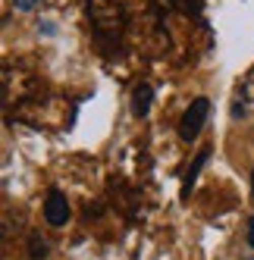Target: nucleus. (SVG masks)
<instances>
[{
	"label": "nucleus",
	"instance_id": "obj_7",
	"mask_svg": "<svg viewBox=\"0 0 254 260\" xmlns=\"http://www.w3.org/2000/svg\"><path fill=\"white\" fill-rule=\"evenodd\" d=\"M41 0H16V10H35Z\"/></svg>",
	"mask_w": 254,
	"mask_h": 260
},
{
	"label": "nucleus",
	"instance_id": "obj_6",
	"mask_svg": "<svg viewBox=\"0 0 254 260\" xmlns=\"http://www.w3.org/2000/svg\"><path fill=\"white\" fill-rule=\"evenodd\" d=\"M173 4H179V7H182L185 13H192V10L198 13V10H201V0H173Z\"/></svg>",
	"mask_w": 254,
	"mask_h": 260
},
{
	"label": "nucleus",
	"instance_id": "obj_3",
	"mask_svg": "<svg viewBox=\"0 0 254 260\" xmlns=\"http://www.w3.org/2000/svg\"><path fill=\"white\" fill-rule=\"evenodd\" d=\"M151 104H154V88H151L148 82H141V85L132 91V116L144 119V116L151 113Z\"/></svg>",
	"mask_w": 254,
	"mask_h": 260
},
{
	"label": "nucleus",
	"instance_id": "obj_2",
	"mask_svg": "<svg viewBox=\"0 0 254 260\" xmlns=\"http://www.w3.org/2000/svg\"><path fill=\"white\" fill-rule=\"evenodd\" d=\"M44 219L50 222L53 229H60V226H66V222H69V201H66L63 191L53 188L47 194V201H44Z\"/></svg>",
	"mask_w": 254,
	"mask_h": 260
},
{
	"label": "nucleus",
	"instance_id": "obj_1",
	"mask_svg": "<svg viewBox=\"0 0 254 260\" xmlns=\"http://www.w3.org/2000/svg\"><path fill=\"white\" fill-rule=\"evenodd\" d=\"M207 116H210V98H195L188 104V110L182 113V119H179V138H182L185 144L198 141V135H201Z\"/></svg>",
	"mask_w": 254,
	"mask_h": 260
},
{
	"label": "nucleus",
	"instance_id": "obj_8",
	"mask_svg": "<svg viewBox=\"0 0 254 260\" xmlns=\"http://www.w3.org/2000/svg\"><path fill=\"white\" fill-rule=\"evenodd\" d=\"M248 245L254 248V216H251V222H248Z\"/></svg>",
	"mask_w": 254,
	"mask_h": 260
},
{
	"label": "nucleus",
	"instance_id": "obj_4",
	"mask_svg": "<svg viewBox=\"0 0 254 260\" xmlns=\"http://www.w3.org/2000/svg\"><path fill=\"white\" fill-rule=\"evenodd\" d=\"M210 160V147H201V154H198V160L188 166V173H185V179H182V198H188V188L195 185V179H198V173H201V166Z\"/></svg>",
	"mask_w": 254,
	"mask_h": 260
},
{
	"label": "nucleus",
	"instance_id": "obj_9",
	"mask_svg": "<svg viewBox=\"0 0 254 260\" xmlns=\"http://www.w3.org/2000/svg\"><path fill=\"white\" fill-rule=\"evenodd\" d=\"M251 191H254V176H251Z\"/></svg>",
	"mask_w": 254,
	"mask_h": 260
},
{
	"label": "nucleus",
	"instance_id": "obj_5",
	"mask_svg": "<svg viewBox=\"0 0 254 260\" xmlns=\"http://www.w3.org/2000/svg\"><path fill=\"white\" fill-rule=\"evenodd\" d=\"M28 257H31V260H44V257H47V241H44L38 232L28 238Z\"/></svg>",
	"mask_w": 254,
	"mask_h": 260
}]
</instances>
